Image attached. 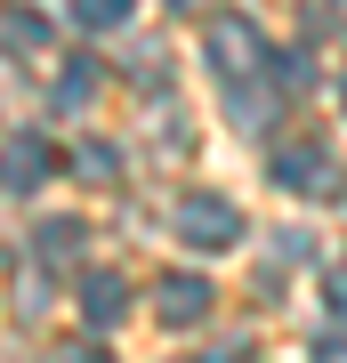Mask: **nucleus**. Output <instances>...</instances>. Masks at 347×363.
<instances>
[{
  "label": "nucleus",
  "mask_w": 347,
  "mask_h": 363,
  "mask_svg": "<svg viewBox=\"0 0 347 363\" xmlns=\"http://www.w3.org/2000/svg\"><path fill=\"white\" fill-rule=\"evenodd\" d=\"M170 234H178L186 250H234L243 242V210H234L226 194H178V210H170Z\"/></svg>",
  "instance_id": "nucleus-1"
},
{
  "label": "nucleus",
  "mask_w": 347,
  "mask_h": 363,
  "mask_svg": "<svg viewBox=\"0 0 347 363\" xmlns=\"http://www.w3.org/2000/svg\"><path fill=\"white\" fill-rule=\"evenodd\" d=\"M275 186H283V194H307V202H339V194H347L339 154H331V145H315V138L275 154Z\"/></svg>",
  "instance_id": "nucleus-2"
},
{
  "label": "nucleus",
  "mask_w": 347,
  "mask_h": 363,
  "mask_svg": "<svg viewBox=\"0 0 347 363\" xmlns=\"http://www.w3.org/2000/svg\"><path fill=\"white\" fill-rule=\"evenodd\" d=\"M267 57H275V49L258 40L250 16H219V25H210V65H219V81H258Z\"/></svg>",
  "instance_id": "nucleus-3"
},
{
  "label": "nucleus",
  "mask_w": 347,
  "mask_h": 363,
  "mask_svg": "<svg viewBox=\"0 0 347 363\" xmlns=\"http://www.w3.org/2000/svg\"><path fill=\"white\" fill-rule=\"evenodd\" d=\"M49 178H57V145L40 130H16L0 145V186H9V194H33V186H49Z\"/></svg>",
  "instance_id": "nucleus-4"
},
{
  "label": "nucleus",
  "mask_w": 347,
  "mask_h": 363,
  "mask_svg": "<svg viewBox=\"0 0 347 363\" xmlns=\"http://www.w3.org/2000/svg\"><path fill=\"white\" fill-rule=\"evenodd\" d=\"M154 307H162L170 331H194V323H210V283H202V274H162Z\"/></svg>",
  "instance_id": "nucleus-5"
},
{
  "label": "nucleus",
  "mask_w": 347,
  "mask_h": 363,
  "mask_svg": "<svg viewBox=\"0 0 347 363\" xmlns=\"http://www.w3.org/2000/svg\"><path fill=\"white\" fill-rule=\"evenodd\" d=\"M81 315H89V331H114L121 315H129V283H121L114 267H105V274H81Z\"/></svg>",
  "instance_id": "nucleus-6"
},
{
  "label": "nucleus",
  "mask_w": 347,
  "mask_h": 363,
  "mask_svg": "<svg viewBox=\"0 0 347 363\" xmlns=\"http://www.w3.org/2000/svg\"><path fill=\"white\" fill-rule=\"evenodd\" d=\"M81 218H49V226H33V267H73L81 259Z\"/></svg>",
  "instance_id": "nucleus-7"
},
{
  "label": "nucleus",
  "mask_w": 347,
  "mask_h": 363,
  "mask_svg": "<svg viewBox=\"0 0 347 363\" xmlns=\"http://www.w3.org/2000/svg\"><path fill=\"white\" fill-rule=\"evenodd\" d=\"M89 97H97V65H89V57H73V65L57 73V105H65V113H81Z\"/></svg>",
  "instance_id": "nucleus-8"
},
{
  "label": "nucleus",
  "mask_w": 347,
  "mask_h": 363,
  "mask_svg": "<svg viewBox=\"0 0 347 363\" xmlns=\"http://www.w3.org/2000/svg\"><path fill=\"white\" fill-rule=\"evenodd\" d=\"M299 25H307L315 40H331V33H347V0H299Z\"/></svg>",
  "instance_id": "nucleus-9"
},
{
  "label": "nucleus",
  "mask_w": 347,
  "mask_h": 363,
  "mask_svg": "<svg viewBox=\"0 0 347 363\" xmlns=\"http://www.w3.org/2000/svg\"><path fill=\"white\" fill-rule=\"evenodd\" d=\"M129 9H138V0H73V16L89 33H114V25H129Z\"/></svg>",
  "instance_id": "nucleus-10"
},
{
  "label": "nucleus",
  "mask_w": 347,
  "mask_h": 363,
  "mask_svg": "<svg viewBox=\"0 0 347 363\" xmlns=\"http://www.w3.org/2000/svg\"><path fill=\"white\" fill-rule=\"evenodd\" d=\"M114 169H121V154H114V145H97V138H89V145L73 154V178H97V186H105Z\"/></svg>",
  "instance_id": "nucleus-11"
},
{
  "label": "nucleus",
  "mask_w": 347,
  "mask_h": 363,
  "mask_svg": "<svg viewBox=\"0 0 347 363\" xmlns=\"http://www.w3.org/2000/svg\"><path fill=\"white\" fill-rule=\"evenodd\" d=\"M0 33H9V49H40V40H49V25H40V16H25V9H16Z\"/></svg>",
  "instance_id": "nucleus-12"
},
{
  "label": "nucleus",
  "mask_w": 347,
  "mask_h": 363,
  "mask_svg": "<svg viewBox=\"0 0 347 363\" xmlns=\"http://www.w3.org/2000/svg\"><path fill=\"white\" fill-rule=\"evenodd\" d=\"M49 363H114V355H105V339H65L49 347Z\"/></svg>",
  "instance_id": "nucleus-13"
},
{
  "label": "nucleus",
  "mask_w": 347,
  "mask_h": 363,
  "mask_svg": "<svg viewBox=\"0 0 347 363\" xmlns=\"http://www.w3.org/2000/svg\"><path fill=\"white\" fill-rule=\"evenodd\" d=\"M323 298H331V315H339V323H347V259H339L331 274H323Z\"/></svg>",
  "instance_id": "nucleus-14"
},
{
  "label": "nucleus",
  "mask_w": 347,
  "mask_h": 363,
  "mask_svg": "<svg viewBox=\"0 0 347 363\" xmlns=\"http://www.w3.org/2000/svg\"><path fill=\"white\" fill-rule=\"evenodd\" d=\"M202 363H250V347H243V339H234V347H210Z\"/></svg>",
  "instance_id": "nucleus-15"
},
{
  "label": "nucleus",
  "mask_w": 347,
  "mask_h": 363,
  "mask_svg": "<svg viewBox=\"0 0 347 363\" xmlns=\"http://www.w3.org/2000/svg\"><path fill=\"white\" fill-rule=\"evenodd\" d=\"M315 363H347V339L331 331V339H323V347H315Z\"/></svg>",
  "instance_id": "nucleus-16"
},
{
  "label": "nucleus",
  "mask_w": 347,
  "mask_h": 363,
  "mask_svg": "<svg viewBox=\"0 0 347 363\" xmlns=\"http://www.w3.org/2000/svg\"><path fill=\"white\" fill-rule=\"evenodd\" d=\"M170 9H178V16H194V9H210V0H170Z\"/></svg>",
  "instance_id": "nucleus-17"
}]
</instances>
